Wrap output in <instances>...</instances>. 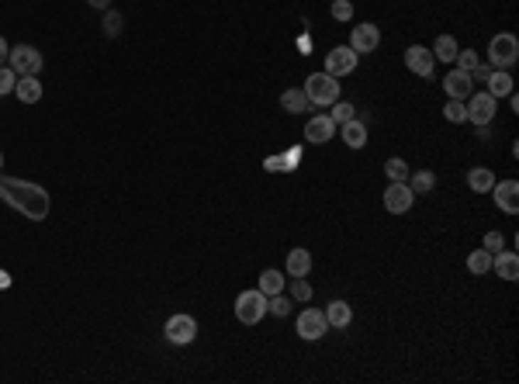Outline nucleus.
<instances>
[{
  "label": "nucleus",
  "instance_id": "6ab92c4d",
  "mask_svg": "<svg viewBox=\"0 0 519 384\" xmlns=\"http://www.w3.org/2000/svg\"><path fill=\"white\" fill-rule=\"evenodd\" d=\"M485 80H488V94H492V97H509V94H513V77H509V70H492Z\"/></svg>",
  "mask_w": 519,
  "mask_h": 384
},
{
  "label": "nucleus",
  "instance_id": "412c9836",
  "mask_svg": "<svg viewBox=\"0 0 519 384\" xmlns=\"http://www.w3.org/2000/svg\"><path fill=\"white\" fill-rule=\"evenodd\" d=\"M281 107H284V111H291V114H301V111H309V107H311V101H309V94H305V90L291 87V90H284V94H281Z\"/></svg>",
  "mask_w": 519,
  "mask_h": 384
},
{
  "label": "nucleus",
  "instance_id": "4468645a",
  "mask_svg": "<svg viewBox=\"0 0 519 384\" xmlns=\"http://www.w3.org/2000/svg\"><path fill=\"white\" fill-rule=\"evenodd\" d=\"M336 135V122L329 118V114H315L309 125H305V139L315 142V146H322V142H329Z\"/></svg>",
  "mask_w": 519,
  "mask_h": 384
},
{
  "label": "nucleus",
  "instance_id": "9d476101",
  "mask_svg": "<svg viewBox=\"0 0 519 384\" xmlns=\"http://www.w3.org/2000/svg\"><path fill=\"white\" fill-rule=\"evenodd\" d=\"M412 201H415V194L405 180H402V183H388V191H385V208H388L391 215H405V211L412 208Z\"/></svg>",
  "mask_w": 519,
  "mask_h": 384
},
{
  "label": "nucleus",
  "instance_id": "c756f323",
  "mask_svg": "<svg viewBox=\"0 0 519 384\" xmlns=\"http://www.w3.org/2000/svg\"><path fill=\"white\" fill-rule=\"evenodd\" d=\"M443 118H446V122H454V125L467 122V104L464 101H446V107H443Z\"/></svg>",
  "mask_w": 519,
  "mask_h": 384
},
{
  "label": "nucleus",
  "instance_id": "2eb2a0df",
  "mask_svg": "<svg viewBox=\"0 0 519 384\" xmlns=\"http://www.w3.org/2000/svg\"><path fill=\"white\" fill-rule=\"evenodd\" d=\"M471 73H464V70H454V73H446V80H443V90L450 94V101H467L471 97Z\"/></svg>",
  "mask_w": 519,
  "mask_h": 384
},
{
  "label": "nucleus",
  "instance_id": "c85d7f7f",
  "mask_svg": "<svg viewBox=\"0 0 519 384\" xmlns=\"http://www.w3.org/2000/svg\"><path fill=\"white\" fill-rule=\"evenodd\" d=\"M281 287H284V277L277 274V270H263L260 274V291L270 298V294H281Z\"/></svg>",
  "mask_w": 519,
  "mask_h": 384
},
{
  "label": "nucleus",
  "instance_id": "bb28decb",
  "mask_svg": "<svg viewBox=\"0 0 519 384\" xmlns=\"http://www.w3.org/2000/svg\"><path fill=\"white\" fill-rule=\"evenodd\" d=\"M385 174H388L391 183H402V180L412 177V174H409V163H405L402 156H391L388 163H385Z\"/></svg>",
  "mask_w": 519,
  "mask_h": 384
},
{
  "label": "nucleus",
  "instance_id": "79ce46f5",
  "mask_svg": "<svg viewBox=\"0 0 519 384\" xmlns=\"http://www.w3.org/2000/svg\"><path fill=\"white\" fill-rule=\"evenodd\" d=\"M0 166H4V153H0Z\"/></svg>",
  "mask_w": 519,
  "mask_h": 384
},
{
  "label": "nucleus",
  "instance_id": "4be33fe9",
  "mask_svg": "<svg viewBox=\"0 0 519 384\" xmlns=\"http://www.w3.org/2000/svg\"><path fill=\"white\" fill-rule=\"evenodd\" d=\"M309 270H311L309 250H291V253H287V274H291V277H309Z\"/></svg>",
  "mask_w": 519,
  "mask_h": 384
},
{
  "label": "nucleus",
  "instance_id": "9b49d317",
  "mask_svg": "<svg viewBox=\"0 0 519 384\" xmlns=\"http://www.w3.org/2000/svg\"><path fill=\"white\" fill-rule=\"evenodd\" d=\"M378 46H381V31H378V25L363 21L360 28H353V35H350V49L357 52V55H367V52H374Z\"/></svg>",
  "mask_w": 519,
  "mask_h": 384
},
{
  "label": "nucleus",
  "instance_id": "f03ea898",
  "mask_svg": "<svg viewBox=\"0 0 519 384\" xmlns=\"http://www.w3.org/2000/svg\"><path fill=\"white\" fill-rule=\"evenodd\" d=\"M263 315H267V294H263L260 287L242 291V294L235 298V319H239L242 326H257Z\"/></svg>",
  "mask_w": 519,
  "mask_h": 384
},
{
  "label": "nucleus",
  "instance_id": "473e14b6",
  "mask_svg": "<svg viewBox=\"0 0 519 384\" xmlns=\"http://www.w3.org/2000/svg\"><path fill=\"white\" fill-rule=\"evenodd\" d=\"M14 83H18V73H14L11 66H0V97H4V94H11V90H14Z\"/></svg>",
  "mask_w": 519,
  "mask_h": 384
},
{
  "label": "nucleus",
  "instance_id": "5701e85b",
  "mask_svg": "<svg viewBox=\"0 0 519 384\" xmlns=\"http://www.w3.org/2000/svg\"><path fill=\"white\" fill-rule=\"evenodd\" d=\"M467 183H471V191H478V194H488L495 183V174L488 166H474L471 174H467Z\"/></svg>",
  "mask_w": 519,
  "mask_h": 384
},
{
  "label": "nucleus",
  "instance_id": "7ed1b4c3",
  "mask_svg": "<svg viewBox=\"0 0 519 384\" xmlns=\"http://www.w3.org/2000/svg\"><path fill=\"white\" fill-rule=\"evenodd\" d=\"M305 94H309L311 104L329 107V104L339 101V83H336V77H329V73H311V77L305 80Z\"/></svg>",
  "mask_w": 519,
  "mask_h": 384
},
{
  "label": "nucleus",
  "instance_id": "58836bf2",
  "mask_svg": "<svg viewBox=\"0 0 519 384\" xmlns=\"http://www.w3.org/2000/svg\"><path fill=\"white\" fill-rule=\"evenodd\" d=\"M7 55H11V49H7V42L0 38V66H7Z\"/></svg>",
  "mask_w": 519,
  "mask_h": 384
},
{
  "label": "nucleus",
  "instance_id": "f3484780",
  "mask_svg": "<svg viewBox=\"0 0 519 384\" xmlns=\"http://www.w3.org/2000/svg\"><path fill=\"white\" fill-rule=\"evenodd\" d=\"M326 322H329L333 329H346V326L353 322V308L346 305V302H329V308H326Z\"/></svg>",
  "mask_w": 519,
  "mask_h": 384
},
{
  "label": "nucleus",
  "instance_id": "dca6fc26",
  "mask_svg": "<svg viewBox=\"0 0 519 384\" xmlns=\"http://www.w3.org/2000/svg\"><path fill=\"white\" fill-rule=\"evenodd\" d=\"M492 270L502 277V281H516L519 277V256L513 250H498L492 253Z\"/></svg>",
  "mask_w": 519,
  "mask_h": 384
},
{
  "label": "nucleus",
  "instance_id": "c9c22d12",
  "mask_svg": "<svg viewBox=\"0 0 519 384\" xmlns=\"http://www.w3.org/2000/svg\"><path fill=\"white\" fill-rule=\"evenodd\" d=\"M291 294H294V302H309V298H311V284L305 281V277H294V284H291Z\"/></svg>",
  "mask_w": 519,
  "mask_h": 384
},
{
  "label": "nucleus",
  "instance_id": "1a4fd4ad",
  "mask_svg": "<svg viewBox=\"0 0 519 384\" xmlns=\"http://www.w3.org/2000/svg\"><path fill=\"white\" fill-rule=\"evenodd\" d=\"M357 52L350 49V46H336V49L326 55V73L329 77H346V73H353L357 70Z\"/></svg>",
  "mask_w": 519,
  "mask_h": 384
},
{
  "label": "nucleus",
  "instance_id": "ddd939ff",
  "mask_svg": "<svg viewBox=\"0 0 519 384\" xmlns=\"http://www.w3.org/2000/svg\"><path fill=\"white\" fill-rule=\"evenodd\" d=\"M492 194H495V205L502 208V211H509V215H516L519 211V183L516 180H495L492 183Z\"/></svg>",
  "mask_w": 519,
  "mask_h": 384
},
{
  "label": "nucleus",
  "instance_id": "b1692460",
  "mask_svg": "<svg viewBox=\"0 0 519 384\" xmlns=\"http://www.w3.org/2000/svg\"><path fill=\"white\" fill-rule=\"evenodd\" d=\"M433 59H443V63H454L457 59V38L454 35H440L437 38V46H433Z\"/></svg>",
  "mask_w": 519,
  "mask_h": 384
},
{
  "label": "nucleus",
  "instance_id": "a211bd4d",
  "mask_svg": "<svg viewBox=\"0 0 519 384\" xmlns=\"http://www.w3.org/2000/svg\"><path fill=\"white\" fill-rule=\"evenodd\" d=\"M339 135H343V142H346L350 149H363V146H367V128H363L357 118L343 122V132H339Z\"/></svg>",
  "mask_w": 519,
  "mask_h": 384
},
{
  "label": "nucleus",
  "instance_id": "cd10ccee",
  "mask_svg": "<svg viewBox=\"0 0 519 384\" xmlns=\"http://www.w3.org/2000/svg\"><path fill=\"white\" fill-rule=\"evenodd\" d=\"M467 270L471 274H488L492 270V253L488 250H474V253L467 256Z\"/></svg>",
  "mask_w": 519,
  "mask_h": 384
},
{
  "label": "nucleus",
  "instance_id": "393cba45",
  "mask_svg": "<svg viewBox=\"0 0 519 384\" xmlns=\"http://www.w3.org/2000/svg\"><path fill=\"white\" fill-rule=\"evenodd\" d=\"M298 149H287L284 156H267V159H263V166H267V170H294V166H298Z\"/></svg>",
  "mask_w": 519,
  "mask_h": 384
},
{
  "label": "nucleus",
  "instance_id": "e433bc0d",
  "mask_svg": "<svg viewBox=\"0 0 519 384\" xmlns=\"http://www.w3.org/2000/svg\"><path fill=\"white\" fill-rule=\"evenodd\" d=\"M104 31H107V35H118V31H122V14H118V11H111V14L104 18Z\"/></svg>",
  "mask_w": 519,
  "mask_h": 384
},
{
  "label": "nucleus",
  "instance_id": "f257e3e1",
  "mask_svg": "<svg viewBox=\"0 0 519 384\" xmlns=\"http://www.w3.org/2000/svg\"><path fill=\"white\" fill-rule=\"evenodd\" d=\"M0 198L11 208H18L21 215H28L31 222H46L52 211L49 191L38 187V183H31V180H21V177H4L0 174Z\"/></svg>",
  "mask_w": 519,
  "mask_h": 384
},
{
  "label": "nucleus",
  "instance_id": "6e6552de",
  "mask_svg": "<svg viewBox=\"0 0 519 384\" xmlns=\"http://www.w3.org/2000/svg\"><path fill=\"white\" fill-rule=\"evenodd\" d=\"M329 333V322H326V311H319V308H305L301 315H298V336L301 339H322V336Z\"/></svg>",
  "mask_w": 519,
  "mask_h": 384
},
{
  "label": "nucleus",
  "instance_id": "0eeeda50",
  "mask_svg": "<svg viewBox=\"0 0 519 384\" xmlns=\"http://www.w3.org/2000/svg\"><path fill=\"white\" fill-rule=\"evenodd\" d=\"M495 111H498V97H492V94H471L467 97V122L471 125H488L495 118Z\"/></svg>",
  "mask_w": 519,
  "mask_h": 384
},
{
  "label": "nucleus",
  "instance_id": "72a5a7b5",
  "mask_svg": "<svg viewBox=\"0 0 519 384\" xmlns=\"http://www.w3.org/2000/svg\"><path fill=\"white\" fill-rule=\"evenodd\" d=\"M329 4H333V18L336 21H350L353 18V4L350 0H329Z\"/></svg>",
  "mask_w": 519,
  "mask_h": 384
},
{
  "label": "nucleus",
  "instance_id": "20e7f679",
  "mask_svg": "<svg viewBox=\"0 0 519 384\" xmlns=\"http://www.w3.org/2000/svg\"><path fill=\"white\" fill-rule=\"evenodd\" d=\"M519 59V42L516 35H495L488 42V66L492 70H509Z\"/></svg>",
  "mask_w": 519,
  "mask_h": 384
},
{
  "label": "nucleus",
  "instance_id": "ea45409f",
  "mask_svg": "<svg viewBox=\"0 0 519 384\" xmlns=\"http://www.w3.org/2000/svg\"><path fill=\"white\" fill-rule=\"evenodd\" d=\"M87 4H90V7H107L111 0H87Z\"/></svg>",
  "mask_w": 519,
  "mask_h": 384
},
{
  "label": "nucleus",
  "instance_id": "39448f33",
  "mask_svg": "<svg viewBox=\"0 0 519 384\" xmlns=\"http://www.w3.org/2000/svg\"><path fill=\"white\" fill-rule=\"evenodd\" d=\"M7 66H11L18 77H38V70H42V52L35 49V46H18V49H11V55H7Z\"/></svg>",
  "mask_w": 519,
  "mask_h": 384
},
{
  "label": "nucleus",
  "instance_id": "f704fd0d",
  "mask_svg": "<svg viewBox=\"0 0 519 384\" xmlns=\"http://www.w3.org/2000/svg\"><path fill=\"white\" fill-rule=\"evenodd\" d=\"M457 63H461L464 73H474V66H478V52L474 49H457Z\"/></svg>",
  "mask_w": 519,
  "mask_h": 384
},
{
  "label": "nucleus",
  "instance_id": "7c9ffc66",
  "mask_svg": "<svg viewBox=\"0 0 519 384\" xmlns=\"http://www.w3.org/2000/svg\"><path fill=\"white\" fill-rule=\"evenodd\" d=\"M267 311H274V315H291V298H284V294H270V298H267Z\"/></svg>",
  "mask_w": 519,
  "mask_h": 384
},
{
  "label": "nucleus",
  "instance_id": "2f4dec72",
  "mask_svg": "<svg viewBox=\"0 0 519 384\" xmlns=\"http://www.w3.org/2000/svg\"><path fill=\"white\" fill-rule=\"evenodd\" d=\"M353 111H357V107H353V104H346V101H336V104H333V114H329V118H333V122H336V125H343V122H350V118H353Z\"/></svg>",
  "mask_w": 519,
  "mask_h": 384
},
{
  "label": "nucleus",
  "instance_id": "4c0bfd02",
  "mask_svg": "<svg viewBox=\"0 0 519 384\" xmlns=\"http://www.w3.org/2000/svg\"><path fill=\"white\" fill-rule=\"evenodd\" d=\"M502 246H505V239H502V232H488V235H485V250H488V253H498Z\"/></svg>",
  "mask_w": 519,
  "mask_h": 384
},
{
  "label": "nucleus",
  "instance_id": "f8f14e48",
  "mask_svg": "<svg viewBox=\"0 0 519 384\" xmlns=\"http://www.w3.org/2000/svg\"><path fill=\"white\" fill-rule=\"evenodd\" d=\"M405 66L412 70L415 77H433L437 59H433V52L422 49V46H409V49H405Z\"/></svg>",
  "mask_w": 519,
  "mask_h": 384
},
{
  "label": "nucleus",
  "instance_id": "aec40b11",
  "mask_svg": "<svg viewBox=\"0 0 519 384\" xmlns=\"http://www.w3.org/2000/svg\"><path fill=\"white\" fill-rule=\"evenodd\" d=\"M14 94H18V101L35 104L38 97H42V83H38V77H18V83H14Z\"/></svg>",
  "mask_w": 519,
  "mask_h": 384
},
{
  "label": "nucleus",
  "instance_id": "a19ab883",
  "mask_svg": "<svg viewBox=\"0 0 519 384\" xmlns=\"http://www.w3.org/2000/svg\"><path fill=\"white\" fill-rule=\"evenodd\" d=\"M7 284H11V277H7V274L0 270V287H7Z\"/></svg>",
  "mask_w": 519,
  "mask_h": 384
},
{
  "label": "nucleus",
  "instance_id": "423d86ee",
  "mask_svg": "<svg viewBox=\"0 0 519 384\" xmlns=\"http://www.w3.org/2000/svg\"><path fill=\"white\" fill-rule=\"evenodd\" d=\"M166 339L173 343V346H187V343H194V336H198V322H194V315H183V311H177V315H170L166 319Z\"/></svg>",
  "mask_w": 519,
  "mask_h": 384
},
{
  "label": "nucleus",
  "instance_id": "a878e982",
  "mask_svg": "<svg viewBox=\"0 0 519 384\" xmlns=\"http://www.w3.org/2000/svg\"><path fill=\"white\" fill-rule=\"evenodd\" d=\"M405 183L412 187V194H429V191L437 187V174H433V170H419V174L409 177Z\"/></svg>",
  "mask_w": 519,
  "mask_h": 384
}]
</instances>
